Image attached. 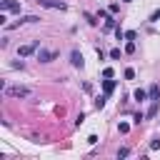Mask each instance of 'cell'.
Wrapping results in <instances>:
<instances>
[{"label": "cell", "mask_w": 160, "mask_h": 160, "mask_svg": "<svg viewBox=\"0 0 160 160\" xmlns=\"http://www.w3.org/2000/svg\"><path fill=\"white\" fill-rule=\"evenodd\" d=\"M145 118H148L145 112H135V115H132V122H135V125H140V122H142Z\"/></svg>", "instance_id": "cell-13"}, {"label": "cell", "mask_w": 160, "mask_h": 160, "mask_svg": "<svg viewBox=\"0 0 160 160\" xmlns=\"http://www.w3.org/2000/svg\"><path fill=\"white\" fill-rule=\"evenodd\" d=\"M125 78H128V80H132V78H135V70H132V68H128V70H125Z\"/></svg>", "instance_id": "cell-22"}, {"label": "cell", "mask_w": 160, "mask_h": 160, "mask_svg": "<svg viewBox=\"0 0 160 160\" xmlns=\"http://www.w3.org/2000/svg\"><path fill=\"white\" fill-rule=\"evenodd\" d=\"M38 2H40L42 8H52V10H65V8H68L62 0H38Z\"/></svg>", "instance_id": "cell-5"}, {"label": "cell", "mask_w": 160, "mask_h": 160, "mask_svg": "<svg viewBox=\"0 0 160 160\" xmlns=\"http://www.w3.org/2000/svg\"><path fill=\"white\" fill-rule=\"evenodd\" d=\"M125 2H132V0H125Z\"/></svg>", "instance_id": "cell-25"}, {"label": "cell", "mask_w": 160, "mask_h": 160, "mask_svg": "<svg viewBox=\"0 0 160 160\" xmlns=\"http://www.w3.org/2000/svg\"><path fill=\"white\" fill-rule=\"evenodd\" d=\"M110 58H112V60H118V58H120V50H118V48H112V50H110Z\"/></svg>", "instance_id": "cell-20"}, {"label": "cell", "mask_w": 160, "mask_h": 160, "mask_svg": "<svg viewBox=\"0 0 160 160\" xmlns=\"http://www.w3.org/2000/svg\"><path fill=\"white\" fill-rule=\"evenodd\" d=\"M125 52H135V42H132V40H128V45H125Z\"/></svg>", "instance_id": "cell-15"}, {"label": "cell", "mask_w": 160, "mask_h": 160, "mask_svg": "<svg viewBox=\"0 0 160 160\" xmlns=\"http://www.w3.org/2000/svg\"><path fill=\"white\" fill-rule=\"evenodd\" d=\"M125 38H128V40H135V38H138V32H135V30H128V32H125Z\"/></svg>", "instance_id": "cell-19"}, {"label": "cell", "mask_w": 160, "mask_h": 160, "mask_svg": "<svg viewBox=\"0 0 160 160\" xmlns=\"http://www.w3.org/2000/svg\"><path fill=\"white\" fill-rule=\"evenodd\" d=\"M158 108H160V100H152V105H150V110H148L145 115H148V118H155V115H158Z\"/></svg>", "instance_id": "cell-10"}, {"label": "cell", "mask_w": 160, "mask_h": 160, "mask_svg": "<svg viewBox=\"0 0 160 160\" xmlns=\"http://www.w3.org/2000/svg\"><path fill=\"white\" fill-rule=\"evenodd\" d=\"M132 98H135V100H138V102H142V100H145V98H148V92H145V90H142V88H138V90H135V95H132Z\"/></svg>", "instance_id": "cell-12"}, {"label": "cell", "mask_w": 160, "mask_h": 160, "mask_svg": "<svg viewBox=\"0 0 160 160\" xmlns=\"http://www.w3.org/2000/svg\"><path fill=\"white\" fill-rule=\"evenodd\" d=\"M38 45H40V40H32V42H28V45H20V48H18V55H20V58H28V55H32V52L38 50Z\"/></svg>", "instance_id": "cell-2"}, {"label": "cell", "mask_w": 160, "mask_h": 160, "mask_svg": "<svg viewBox=\"0 0 160 160\" xmlns=\"http://www.w3.org/2000/svg\"><path fill=\"white\" fill-rule=\"evenodd\" d=\"M150 20H152V22H155V20H160V10H155V12L150 15Z\"/></svg>", "instance_id": "cell-24"}, {"label": "cell", "mask_w": 160, "mask_h": 160, "mask_svg": "<svg viewBox=\"0 0 160 160\" xmlns=\"http://www.w3.org/2000/svg\"><path fill=\"white\" fill-rule=\"evenodd\" d=\"M112 28H118V25H115V18H105V25H102V30L108 32V30H112Z\"/></svg>", "instance_id": "cell-11"}, {"label": "cell", "mask_w": 160, "mask_h": 160, "mask_svg": "<svg viewBox=\"0 0 160 160\" xmlns=\"http://www.w3.org/2000/svg\"><path fill=\"white\" fill-rule=\"evenodd\" d=\"M105 100H108V92L98 95V98H95V108H98V110H102V108H105Z\"/></svg>", "instance_id": "cell-9"}, {"label": "cell", "mask_w": 160, "mask_h": 160, "mask_svg": "<svg viewBox=\"0 0 160 160\" xmlns=\"http://www.w3.org/2000/svg\"><path fill=\"white\" fill-rule=\"evenodd\" d=\"M115 38H118V40H122V38H125V32H122V30H120V25H118V28H115Z\"/></svg>", "instance_id": "cell-18"}, {"label": "cell", "mask_w": 160, "mask_h": 160, "mask_svg": "<svg viewBox=\"0 0 160 160\" xmlns=\"http://www.w3.org/2000/svg\"><path fill=\"white\" fill-rule=\"evenodd\" d=\"M118 130H120V132H122V135H125V132H128V130H130V125H128V122H120V125H118Z\"/></svg>", "instance_id": "cell-16"}, {"label": "cell", "mask_w": 160, "mask_h": 160, "mask_svg": "<svg viewBox=\"0 0 160 160\" xmlns=\"http://www.w3.org/2000/svg\"><path fill=\"white\" fill-rule=\"evenodd\" d=\"M112 90H115V80H112V78H105V82H102V92L110 95Z\"/></svg>", "instance_id": "cell-7"}, {"label": "cell", "mask_w": 160, "mask_h": 160, "mask_svg": "<svg viewBox=\"0 0 160 160\" xmlns=\"http://www.w3.org/2000/svg\"><path fill=\"white\" fill-rule=\"evenodd\" d=\"M2 92L8 98H32V88H25V85H2Z\"/></svg>", "instance_id": "cell-1"}, {"label": "cell", "mask_w": 160, "mask_h": 160, "mask_svg": "<svg viewBox=\"0 0 160 160\" xmlns=\"http://www.w3.org/2000/svg\"><path fill=\"white\" fill-rule=\"evenodd\" d=\"M0 10L2 12H20V2L18 0H0Z\"/></svg>", "instance_id": "cell-3"}, {"label": "cell", "mask_w": 160, "mask_h": 160, "mask_svg": "<svg viewBox=\"0 0 160 160\" xmlns=\"http://www.w3.org/2000/svg\"><path fill=\"white\" fill-rule=\"evenodd\" d=\"M55 58H58V52H55V50H42V48L38 50V60H40V62H52Z\"/></svg>", "instance_id": "cell-4"}, {"label": "cell", "mask_w": 160, "mask_h": 160, "mask_svg": "<svg viewBox=\"0 0 160 160\" xmlns=\"http://www.w3.org/2000/svg\"><path fill=\"white\" fill-rule=\"evenodd\" d=\"M158 148H160V138H155V140L150 142V150H158Z\"/></svg>", "instance_id": "cell-23"}, {"label": "cell", "mask_w": 160, "mask_h": 160, "mask_svg": "<svg viewBox=\"0 0 160 160\" xmlns=\"http://www.w3.org/2000/svg\"><path fill=\"white\" fill-rule=\"evenodd\" d=\"M128 155H130L128 148H120V150H118V158H128Z\"/></svg>", "instance_id": "cell-17"}, {"label": "cell", "mask_w": 160, "mask_h": 160, "mask_svg": "<svg viewBox=\"0 0 160 160\" xmlns=\"http://www.w3.org/2000/svg\"><path fill=\"white\" fill-rule=\"evenodd\" d=\"M148 98H150V100H158V98H160V88H158V85H150V90H148Z\"/></svg>", "instance_id": "cell-8"}, {"label": "cell", "mask_w": 160, "mask_h": 160, "mask_svg": "<svg viewBox=\"0 0 160 160\" xmlns=\"http://www.w3.org/2000/svg\"><path fill=\"white\" fill-rule=\"evenodd\" d=\"M85 20H88L90 25H98V20H95V15H90V12H85Z\"/></svg>", "instance_id": "cell-14"}, {"label": "cell", "mask_w": 160, "mask_h": 160, "mask_svg": "<svg viewBox=\"0 0 160 160\" xmlns=\"http://www.w3.org/2000/svg\"><path fill=\"white\" fill-rule=\"evenodd\" d=\"M70 62H72V68H82V65H85L82 52H80V50H72V52H70Z\"/></svg>", "instance_id": "cell-6"}, {"label": "cell", "mask_w": 160, "mask_h": 160, "mask_svg": "<svg viewBox=\"0 0 160 160\" xmlns=\"http://www.w3.org/2000/svg\"><path fill=\"white\" fill-rule=\"evenodd\" d=\"M112 75H115L112 68H105V70H102V78H112Z\"/></svg>", "instance_id": "cell-21"}]
</instances>
